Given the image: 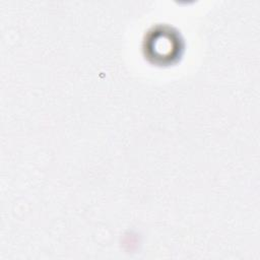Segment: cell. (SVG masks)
<instances>
[{"mask_svg": "<svg viewBox=\"0 0 260 260\" xmlns=\"http://www.w3.org/2000/svg\"><path fill=\"white\" fill-rule=\"evenodd\" d=\"M144 51L153 62L167 64L181 56L182 42L177 31L170 27H157L149 31L144 42Z\"/></svg>", "mask_w": 260, "mask_h": 260, "instance_id": "1", "label": "cell"}]
</instances>
